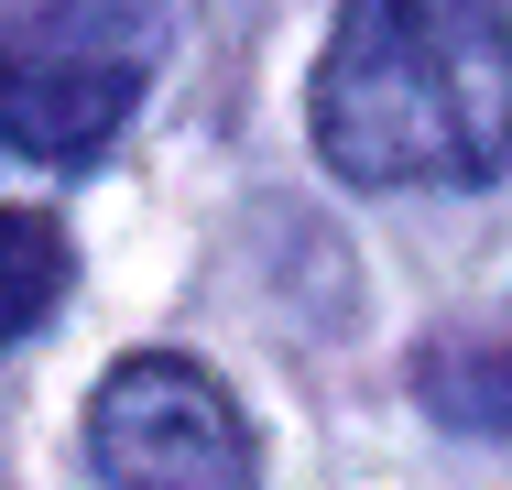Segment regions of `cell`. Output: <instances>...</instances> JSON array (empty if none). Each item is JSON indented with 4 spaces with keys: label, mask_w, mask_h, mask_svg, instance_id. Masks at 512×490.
<instances>
[{
    "label": "cell",
    "mask_w": 512,
    "mask_h": 490,
    "mask_svg": "<svg viewBox=\"0 0 512 490\" xmlns=\"http://www.w3.org/2000/svg\"><path fill=\"white\" fill-rule=\"evenodd\" d=\"M306 131L338 186H491L512 164V0H338Z\"/></svg>",
    "instance_id": "obj_1"
},
{
    "label": "cell",
    "mask_w": 512,
    "mask_h": 490,
    "mask_svg": "<svg viewBox=\"0 0 512 490\" xmlns=\"http://www.w3.org/2000/svg\"><path fill=\"white\" fill-rule=\"evenodd\" d=\"M164 0H33L0 22V153L99 164L120 120L153 98Z\"/></svg>",
    "instance_id": "obj_2"
},
{
    "label": "cell",
    "mask_w": 512,
    "mask_h": 490,
    "mask_svg": "<svg viewBox=\"0 0 512 490\" xmlns=\"http://www.w3.org/2000/svg\"><path fill=\"white\" fill-rule=\"evenodd\" d=\"M88 458L109 490H251L262 480L240 392L186 349H131L88 392Z\"/></svg>",
    "instance_id": "obj_3"
},
{
    "label": "cell",
    "mask_w": 512,
    "mask_h": 490,
    "mask_svg": "<svg viewBox=\"0 0 512 490\" xmlns=\"http://www.w3.org/2000/svg\"><path fill=\"white\" fill-rule=\"evenodd\" d=\"M414 392L458 436H512V338H436L414 360Z\"/></svg>",
    "instance_id": "obj_4"
},
{
    "label": "cell",
    "mask_w": 512,
    "mask_h": 490,
    "mask_svg": "<svg viewBox=\"0 0 512 490\" xmlns=\"http://www.w3.org/2000/svg\"><path fill=\"white\" fill-rule=\"evenodd\" d=\"M77 284V251H66V229L44 218V207H0V349L11 338H33L55 305Z\"/></svg>",
    "instance_id": "obj_5"
}]
</instances>
